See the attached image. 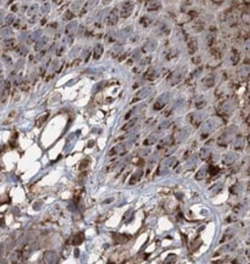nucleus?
Returning <instances> with one entry per match:
<instances>
[{
	"instance_id": "nucleus-2",
	"label": "nucleus",
	"mask_w": 250,
	"mask_h": 264,
	"mask_svg": "<svg viewBox=\"0 0 250 264\" xmlns=\"http://www.w3.org/2000/svg\"><path fill=\"white\" fill-rule=\"evenodd\" d=\"M83 240V233L77 234L75 237H74L73 240V245H78L81 244Z\"/></svg>"
},
{
	"instance_id": "nucleus-3",
	"label": "nucleus",
	"mask_w": 250,
	"mask_h": 264,
	"mask_svg": "<svg viewBox=\"0 0 250 264\" xmlns=\"http://www.w3.org/2000/svg\"><path fill=\"white\" fill-rule=\"evenodd\" d=\"M88 164H89V160H88V159H85V160H83L81 162V164H80V166H79V170H83V169H85V168L88 166Z\"/></svg>"
},
{
	"instance_id": "nucleus-1",
	"label": "nucleus",
	"mask_w": 250,
	"mask_h": 264,
	"mask_svg": "<svg viewBox=\"0 0 250 264\" xmlns=\"http://www.w3.org/2000/svg\"><path fill=\"white\" fill-rule=\"evenodd\" d=\"M9 91H10V83L9 82H7V83H5V85H4V89L3 91L2 100H6L7 99Z\"/></svg>"
}]
</instances>
